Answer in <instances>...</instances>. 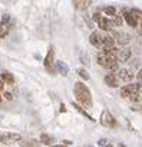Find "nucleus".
<instances>
[{"label":"nucleus","mask_w":142,"mask_h":147,"mask_svg":"<svg viewBox=\"0 0 142 147\" xmlns=\"http://www.w3.org/2000/svg\"><path fill=\"white\" fill-rule=\"evenodd\" d=\"M16 141H22V136L16 133H0V143L3 144H12Z\"/></svg>","instance_id":"obj_3"},{"label":"nucleus","mask_w":142,"mask_h":147,"mask_svg":"<svg viewBox=\"0 0 142 147\" xmlns=\"http://www.w3.org/2000/svg\"><path fill=\"white\" fill-rule=\"evenodd\" d=\"M103 12H105V15H108V16H115L116 15V9L115 7H112V6H108V7H105L103 9Z\"/></svg>","instance_id":"obj_21"},{"label":"nucleus","mask_w":142,"mask_h":147,"mask_svg":"<svg viewBox=\"0 0 142 147\" xmlns=\"http://www.w3.org/2000/svg\"><path fill=\"white\" fill-rule=\"evenodd\" d=\"M2 22H3V23H10V16H9V15H3Z\"/></svg>","instance_id":"obj_25"},{"label":"nucleus","mask_w":142,"mask_h":147,"mask_svg":"<svg viewBox=\"0 0 142 147\" xmlns=\"http://www.w3.org/2000/svg\"><path fill=\"white\" fill-rule=\"evenodd\" d=\"M98 146H108V141H106L105 138H102V140L98 141Z\"/></svg>","instance_id":"obj_27"},{"label":"nucleus","mask_w":142,"mask_h":147,"mask_svg":"<svg viewBox=\"0 0 142 147\" xmlns=\"http://www.w3.org/2000/svg\"><path fill=\"white\" fill-rule=\"evenodd\" d=\"M89 42L95 48H102L103 46V36L99 32H92L91 36H89Z\"/></svg>","instance_id":"obj_6"},{"label":"nucleus","mask_w":142,"mask_h":147,"mask_svg":"<svg viewBox=\"0 0 142 147\" xmlns=\"http://www.w3.org/2000/svg\"><path fill=\"white\" fill-rule=\"evenodd\" d=\"M3 90H5V81L0 80V91H3Z\"/></svg>","instance_id":"obj_30"},{"label":"nucleus","mask_w":142,"mask_h":147,"mask_svg":"<svg viewBox=\"0 0 142 147\" xmlns=\"http://www.w3.org/2000/svg\"><path fill=\"white\" fill-rule=\"evenodd\" d=\"M105 84L108 87H111V88H118L119 87V78L115 75V74L109 72V74L105 75Z\"/></svg>","instance_id":"obj_7"},{"label":"nucleus","mask_w":142,"mask_h":147,"mask_svg":"<svg viewBox=\"0 0 142 147\" xmlns=\"http://www.w3.org/2000/svg\"><path fill=\"white\" fill-rule=\"evenodd\" d=\"M139 32H141V35H142V22H141V25H139Z\"/></svg>","instance_id":"obj_32"},{"label":"nucleus","mask_w":142,"mask_h":147,"mask_svg":"<svg viewBox=\"0 0 142 147\" xmlns=\"http://www.w3.org/2000/svg\"><path fill=\"white\" fill-rule=\"evenodd\" d=\"M0 101H2V95H0Z\"/></svg>","instance_id":"obj_34"},{"label":"nucleus","mask_w":142,"mask_h":147,"mask_svg":"<svg viewBox=\"0 0 142 147\" xmlns=\"http://www.w3.org/2000/svg\"><path fill=\"white\" fill-rule=\"evenodd\" d=\"M5 98L9 100V101H12V100H13V95H12L10 92H5Z\"/></svg>","instance_id":"obj_26"},{"label":"nucleus","mask_w":142,"mask_h":147,"mask_svg":"<svg viewBox=\"0 0 142 147\" xmlns=\"http://www.w3.org/2000/svg\"><path fill=\"white\" fill-rule=\"evenodd\" d=\"M129 95H131V91H129L128 85L122 87V88H121V97H122V98H129Z\"/></svg>","instance_id":"obj_22"},{"label":"nucleus","mask_w":142,"mask_h":147,"mask_svg":"<svg viewBox=\"0 0 142 147\" xmlns=\"http://www.w3.org/2000/svg\"><path fill=\"white\" fill-rule=\"evenodd\" d=\"M72 105H73V108H75V110H76L78 113H81V114H82L83 117H86V118H88L89 121H92V123L95 121V120H93V117H92V115H89V114H88V113H86V111H85V110H83V108H82V107L79 105V104H76V102H73Z\"/></svg>","instance_id":"obj_15"},{"label":"nucleus","mask_w":142,"mask_h":147,"mask_svg":"<svg viewBox=\"0 0 142 147\" xmlns=\"http://www.w3.org/2000/svg\"><path fill=\"white\" fill-rule=\"evenodd\" d=\"M78 75H79L81 78L86 80V81H88V80L91 78V77H89V74H88V71H86L85 68H79V69H78Z\"/></svg>","instance_id":"obj_19"},{"label":"nucleus","mask_w":142,"mask_h":147,"mask_svg":"<svg viewBox=\"0 0 142 147\" xmlns=\"http://www.w3.org/2000/svg\"><path fill=\"white\" fill-rule=\"evenodd\" d=\"M129 100L132 102H141V92H132L129 95Z\"/></svg>","instance_id":"obj_23"},{"label":"nucleus","mask_w":142,"mask_h":147,"mask_svg":"<svg viewBox=\"0 0 142 147\" xmlns=\"http://www.w3.org/2000/svg\"><path fill=\"white\" fill-rule=\"evenodd\" d=\"M73 5H75V9H78V10H85V9L89 7L91 0H73Z\"/></svg>","instance_id":"obj_12"},{"label":"nucleus","mask_w":142,"mask_h":147,"mask_svg":"<svg viewBox=\"0 0 142 147\" xmlns=\"http://www.w3.org/2000/svg\"><path fill=\"white\" fill-rule=\"evenodd\" d=\"M10 30V23H3V22H0V39L5 38Z\"/></svg>","instance_id":"obj_17"},{"label":"nucleus","mask_w":142,"mask_h":147,"mask_svg":"<svg viewBox=\"0 0 142 147\" xmlns=\"http://www.w3.org/2000/svg\"><path fill=\"white\" fill-rule=\"evenodd\" d=\"M96 23H98V26H99L102 30H111V29L115 26L112 20H109L108 18H103V16H101V18L96 20Z\"/></svg>","instance_id":"obj_9"},{"label":"nucleus","mask_w":142,"mask_h":147,"mask_svg":"<svg viewBox=\"0 0 142 147\" xmlns=\"http://www.w3.org/2000/svg\"><path fill=\"white\" fill-rule=\"evenodd\" d=\"M101 124H102L103 127H106V128H115V127L118 125L116 120L113 118V115H112L108 110H105V111L101 114Z\"/></svg>","instance_id":"obj_2"},{"label":"nucleus","mask_w":142,"mask_h":147,"mask_svg":"<svg viewBox=\"0 0 142 147\" xmlns=\"http://www.w3.org/2000/svg\"><path fill=\"white\" fill-rule=\"evenodd\" d=\"M141 102H142V91H141Z\"/></svg>","instance_id":"obj_33"},{"label":"nucleus","mask_w":142,"mask_h":147,"mask_svg":"<svg viewBox=\"0 0 142 147\" xmlns=\"http://www.w3.org/2000/svg\"><path fill=\"white\" fill-rule=\"evenodd\" d=\"M62 143H63L65 146H72V144H73V143H72V141H70V140H63Z\"/></svg>","instance_id":"obj_29"},{"label":"nucleus","mask_w":142,"mask_h":147,"mask_svg":"<svg viewBox=\"0 0 142 147\" xmlns=\"http://www.w3.org/2000/svg\"><path fill=\"white\" fill-rule=\"evenodd\" d=\"M73 94H75L76 100L81 102V105H83L85 108H92V94H91V90L83 82H81V81L75 82Z\"/></svg>","instance_id":"obj_1"},{"label":"nucleus","mask_w":142,"mask_h":147,"mask_svg":"<svg viewBox=\"0 0 142 147\" xmlns=\"http://www.w3.org/2000/svg\"><path fill=\"white\" fill-rule=\"evenodd\" d=\"M2 80L6 82V84H9V85H12V84H15V77L12 75L10 72H7V71H5L3 74H2Z\"/></svg>","instance_id":"obj_16"},{"label":"nucleus","mask_w":142,"mask_h":147,"mask_svg":"<svg viewBox=\"0 0 142 147\" xmlns=\"http://www.w3.org/2000/svg\"><path fill=\"white\" fill-rule=\"evenodd\" d=\"M122 16H123V19L126 20V23H128L129 26H132V28H136V26H138V20L133 18V15H132L131 12L122 10Z\"/></svg>","instance_id":"obj_10"},{"label":"nucleus","mask_w":142,"mask_h":147,"mask_svg":"<svg viewBox=\"0 0 142 147\" xmlns=\"http://www.w3.org/2000/svg\"><path fill=\"white\" fill-rule=\"evenodd\" d=\"M116 77L119 78V81H123V82H131L133 80V74L129 71V69H118L116 71Z\"/></svg>","instance_id":"obj_5"},{"label":"nucleus","mask_w":142,"mask_h":147,"mask_svg":"<svg viewBox=\"0 0 142 147\" xmlns=\"http://www.w3.org/2000/svg\"><path fill=\"white\" fill-rule=\"evenodd\" d=\"M136 78H138V81H142V68L138 71V74H136Z\"/></svg>","instance_id":"obj_28"},{"label":"nucleus","mask_w":142,"mask_h":147,"mask_svg":"<svg viewBox=\"0 0 142 147\" xmlns=\"http://www.w3.org/2000/svg\"><path fill=\"white\" fill-rule=\"evenodd\" d=\"M53 62H55V49H53V46H50L49 51H47V55H46L43 63H45V68H46L49 72H52V74H55V69L52 68Z\"/></svg>","instance_id":"obj_4"},{"label":"nucleus","mask_w":142,"mask_h":147,"mask_svg":"<svg viewBox=\"0 0 142 147\" xmlns=\"http://www.w3.org/2000/svg\"><path fill=\"white\" fill-rule=\"evenodd\" d=\"M112 22H113L115 26H122V23H123V16H121V15H115Z\"/></svg>","instance_id":"obj_20"},{"label":"nucleus","mask_w":142,"mask_h":147,"mask_svg":"<svg viewBox=\"0 0 142 147\" xmlns=\"http://www.w3.org/2000/svg\"><path fill=\"white\" fill-rule=\"evenodd\" d=\"M115 38H113V35H105L103 36V48H112V46H115Z\"/></svg>","instance_id":"obj_14"},{"label":"nucleus","mask_w":142,"mask_h":147,"mask_svg":"<svg viewBox=\"0 0 142 147\" xmlns=\"http://www.w3.org/2000/svg\"><path fill=\"white\" fill-rule=\"evenodd\" d=\"M55 65H56V69H57V72L60 74V75L67 77V74H69V66H67L63 61H56Z\"/></svg>","instance_id":"obj_11"},{"label":"nucleus","mask_w":142,"mask_h":147,"mask_svg":"<svg viewBox=\"0 0 142 147\" xmlns=\"http://www.w3.org/2000/svg\"><path fill=\"white\" fill-rule=\"evenodd\" d=\"M113 38H115V40L119 45H128L131 42V35L129 33H125V32H115L113 33Z\"/></svg>","instance_id":"obj_8"},{"label":"nucleus","mask_w":142,"mask_h":147,"mask_svg":"<svg viewBox=\"0 0 142 147\" xmlns=\"http://www.w3.org/2000/svg\"><path fill=\"white\" fill-rule=\"evenodd\" d=\"M131 13L133 15V18H135L138 22H142V12H141V10H138V9H132Z\"/></svg>","instance_id":"obj_24"},{"label":"nucleus","mask_w":142,"mask_h":147,"mask_svg":"<svg viewBox=\"0 0 142 147\" xmlns=\"http://www.w3.org/2000/svg\"><path fill=\"white\" fill-rule=\"evenodd\" d=\"M131 58V51L129 49H119L118 51V61H122V62H126L128 59Z\"/></svg>","instance_id":"obj_13"},{"label":"nucleus","mask_w":142,"mask_h":147,"mask_svg":"<svg viewBox=\"0 0 142 147\" xmlns=\"http://www.w3.org/2000/svg\"><path fill=\"white\" fill-rule=\"evenodd\" d=\"M60 111H62V113H65V111H66V108H65V105H63V104L60 105Z\"/></svg>","instance_id":"obj_31"},{"label":"nucleus","mask_w":142,"mask_h":147,"mask_svg":"<svg viewBox=\"0 0 142 147\" xmlns=\"http://www.w3.org/2000/svg\"><path fill=\"white\" fill-rule=\"evenodd\" d=\"M40 141H42V144H45V146H50V144L55 143L53 137H50V136H47V134H42V136H40Z\"/></svg>","instance_id":"obj_18"}]
</instances>
